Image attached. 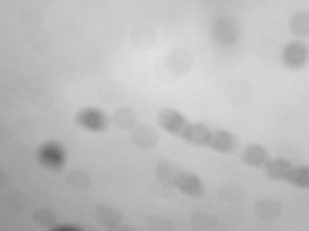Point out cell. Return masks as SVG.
<instances>
[{
    "label": "cell",
    "instance_id": "21",
    "mask_svg": "<svg viewBox=\"0 0 309 231\" xmlns=\"http://www.w3.org/2000/svg\"><path fill=\"white\" fill-rule=\"evenodd\" d=\"M118 111V118L123 124L128 128L135 125L137 121V115L132 109L124 107L120 108Z\"/></svg>",
    "mask_w": 309,
    "mask_h": 231
},
{
    "label": "cell",
    "instance_id": "11",
    "mask_svg": "<svg viewBox=\"0 0 309 231\" xmlns=\"http://www.w3.org/2000/svg\"><path fill=\"white\" fill-rule=\"evenodd\" d=\"M293 166L289 159L280 156L269 158L263 167L266 174L269 177L281 180L286 179Z\"/></svg>",
    "mask_w": 309,
    "mask_h": 231
},
{
    "label": "cell",
    "instance_id": "18",
    "mask_svg": "<svg viewBox=\"0 0 309 231\" xmlns=\"http://www.w3.org/2000/svg\"><path fill=\"white\" fill-rule=\"evenodd\" d=\"M190 222L192 226L199 230H205L214 228L217 221L214 216L209 214L196 212L190 216Z\"/></svg>",
    "mask_w": 309,
    "mask_h": 231
},
{
    "label": "cell",
    "instance_id": "14",
    "mask_svg": "<svg viewBox=\"0 0 309 231\" xmlns=\"http://www.w3.org/2000/svg\"><path fill=\"white\" fill-rule=\"evenodd\" d=\"M156 38L155 32L150 25H139L133 29L132 33V43L136 47L141 49L148 48L154 43Z\"/></svg>",
    "mask_w": 309,
    "mask_h": 231
},
{
    "label": "cell",
    "instance_id": "19",
    "mask_svg": "<svg viewBox=\"0 0 309 231\" xmlns=\"http://www.w3.org/2000/svg\"><path fill=\"white\" fill-rule=\"evenodd\" d=\"M145 224L150 230L168 231L172 227L173 223L169 219L161 216L152 214L146 217Z\"/></svg>",
    "mask_w": 309,
    "mask_h": 231
},
{
    "label": "cell",
    "instance_id": "24",
    "mask_svg": "<svg viewBox=\"0 0 309 231\" xmlns=\"http://www.w3.org/2000/svg\"><path fill=\"white\" fill-rule=\"evenodd\" d=\"M234 89L235 91L233 90V96L235 95L234 97L235 96L236 99H242L241 97L243 96L242 94H244L243 92L244 91L242 90L243 89H241V88H240V87H238V88L237 87V89Z\"/></svg>",
    "mask_w": 309,
    "mask_h": 231
},
{
    "label": "cell",
    "instance_id": "10",
    "mask_svg": "<svg viewBox=\"0 0 309 231\" xmlns=\"http://www.w3.org/2000/svg\"><path fill=\"white\" fill-rule=\"evenodd\" d=\"M240 156L244 164L254 168L263 167L269 158L266 148L256 143H251L245 145L241 150Z\"/></svg>",
    "mask_w": 309,
    "mask_h": 231
},
{
    "label": "cell",
    "instance_id": "12",
    "mask_svg": "<svg viewBox=\"0 0 309 231\" xmlns=\"http://www.w3.org/2000/svg\"><path fill=\"white\" fill-rule=\"evenodd\" d=\"M95 216L98 223L108 229L119 226L123 219V215L118 210L107 205H100L97 208Z\"/></svg>",
    "mask_w": 309,
    "mask_h": 231
},
{
    "label": "cell",
    "instance_id": "2",
    "mask_svg": "<svg viewBox=\"0 0 309 231\" xmlns=\"http://www.w3.org/2000/svg\"><path fill=\"white\" fill-rule=\"evenodd\" d=\"M241 29L240 23L237 19L231 17H224L219 19L213 25L211 38L220 45H229L237 40Z\"/></svg>",
    "mask_w": 309,
    "mask_h": 231
},
{
    "label": "cell",
    "instance_id": "13",
    "mask_svg": "<svg viewBox=\"0 0 309 231\" xmlns=\"http://www.w3.org/2000/svg\"><path fill=\"white\" fill-rule=\"evenodd\" d=\"M257 216L262 220L272 221L280 215L282 207L278 201L271 199H262L257 201L255 205Z\"/></svg>",
    "mask_w": 309,
    "mask_h": 231
},
{
    "label": "cell",
    "instance_id": "3",
    "mask_svg": "<svg viewBox=\"0 0 309 231\" xmlns=\"http://www.w3.org/2000/svg\"><path fill=\"white\" fill-rule=\"evenodd\" d=\"M77 124L81 128L94 133H100L106 130L109 125L108 119L105 114L96 108L83 109L77 114Z\"/></svg>",
    "mask_w": 309,
    "mask_h": 231
},
{
    "label": "cell",
    "instance_id": "20",
    "mask_svg": "<svg viewBox=\"0 0 309 231\" xmlns=\"http://www.w3.org/2000/svg\"><path fill=\"white\" fill-rule=\"evenodd\" d=\"M69 182L75 188L81 190L88 189L91 185V180L86 173L78 171L72 173Z\"/></svg>",
    "mask_w": 309,
    "mask_h": 231
},
{
    "label": "cell",
    "instance_id": "16",
    "mask_svg": "<svg viewBox=\"0 0 309 231\" xmlns=\"http://www.w3.org/2000/svg\"><path fill=\"white\" fill-rule=\"evenodd\" d=\"M180 169L174 163L168 161L160 163L156 170L159 182L167 186H174L175 177Z\"/></svg>",
    "mask_w": 309,
    "mask_h": 231
},
{
    "label": "cell",
    "instance_id": "9",
    "mask_svg": "<svg viewBox=\"0 0 309 231\" xmlns=\"http://www.w3.org/2000/svg\"><path fill=\"white\" fill-rule=\"evenodd\" d=\"M212 129L203 123L190 122L180 139L194 146L208 147Z\"/></svg>",
    "mask_w": 309,
    "mask_h": 231
},
{
    "label": "cell",
    "instance_id": "8",
    "mask_svg": "<svg viewBox=\"0 0 309 231\" xmlns=\"http://www.w3.org/2000/svg\"><path fill=\"white\" fill-rule=\"evenodd\" d=\"M39 161L44 166L51 170L61 169L65 163L66 153L62 146L58 143L49 142L45 143L39 149Z\"/></svg>",
    "mask_w": 309,
    "mask_h": 231
},
{
    "label": "cell",
    "instance_id": "6",
    "mask_svg": "<svg viewBox=\"0 0 309 231\" xmlns=\"http://www.w3.org/2000/svg\"><path fill=\"white\" fill-rule=\"evenodd\" d=\"M308 56V48L307 45L299 40H293L284 46L281 52L282 62L287 67L297 69L303 66L307 63Z\"/></svg>",
    "mask_w": 309,
    "mask_h": 231
},
{
    "label": "cell",
    "instance_id": "5",
    "mask_svg": "<svg viewBox=\"0 0 309 231\" xmlns=\"http://www.w3.org/2000/svg\"><path fill=\"white\" fill-rule=\"evenodd\" d=\"M240 142L237 137L225 129L218 128L212 129L208 147L218 153L230 155L238 149Z\"/></svg>",
    "mask_w": 309,
    "mask_h": 231
},
{
    "label": "cell",
    "instance_id": "15",
    "mask_svg": "<svg viewBox=\"0 0 309 231\" xmlns=\"http://www.w3.org/2000/svg\"><path fill=\"white\" fill-rule=\"evenodd\" d=\"M290 29L295 35L304 37L309 33V15L308 12L300 11L294 13L289 21Z\"/></svg>",
    "mask_w": 309,
    "mask_h": 231
},
{
    "label": "cell",
    "instance_id": "1",
    "mask_svg": "<svg viewBox=\"0 0 309 231\" xmlns=\"http://www.w3.org/2000/svg\"><path fill=\"white\" fill-rule=\"evenodd\" d=\"M156 119L157 124L162 130L180 138L190 122L179 111L169 107L161 109Z\"/></svg>",
    "mask_w": 309,
    "mask_h": 231
},
{
    "label": "cell",
    "instance_id": "17",
    "mask_svg": "<svg viewBox=\"0 0 309 231\" xmlns=\"http://www.w3.org/2000/svg\"><path fill=\"white\" fill-rule=\"evenodd\" d=\"M292 185L296 187L308 188L309 186V168L306 165L293 166L285 179Z\"/></svg>",
    "mask_w": 309,
    "mask_h": 231
},
{
    "label": "cell",
    "instance_id": "7",
    "mask_svg": "<svg viewBox=\"0 0 309 231\" xmlns=\"http://www.w3.org/2000/svg\"><path fill=\"white\" fill-rule=\"evenodd\" d=\"M192 63V55L187 48L177 47L171 49L163 58L162 63L164 67L175 75L185 72Z\"/></svg>",
    "mask_w": 309,
    "mask_h": 231
},
{
    "label": "cell",
    "instance_id": "23",
    "mask_svg": "<svg viewBox=\"0 0 309 231\" xmlns=\"http://www.w3.org/2000/svg\"><path fill=\"white\" fill-rule=\"evenodd\" d=\"M237 189L236 186L231 184L223 185L219 190L218 195L220 198L228 201H234L236 200Z\"/></svg>",
    "mask_w": 309,
    "mask_h": 231
},
{
    "label": "cell",
    "instance_id": "4",
    "mask_svg": "<svg viewBox=\"0 0 309 231\" xmlns=\"http://www.w3.org/2000/svg\"><path fill=\"white\" fill-rule=\"evenodd\" d=\"M174 187L183 194L193 198L202 197L206 191L204 183L199 176L192 172L180 169L175 177Z\"/></svg>",
    "mask_w": 309,
    "mask_h": 231
},
{
    "label": "cell",
    "instance_id": "22",
    "mask_svg": "<svg viewBox=\"0 0 309 231\" xmlns=\"http://www.w3.org/2000/svg\"><path fill=\"white\" fill-rule=\"evenodd\" d=\"M110 86L109 85H108V86H106L105 87L104 86L105 88V89L101 87V88L100 90V94H101V96L103 98L106 95L104 99V100L105 99L106 101H107L108 102H111L112 100L113 101H114L113 99L114 98L116 101V99H118L116 97L117 96L118 97L119 96H120L119 94L121 95L122 94L121 89L120 87L119 88V87L120 86H119L118 84L117 85L116 83L110 82Z\"/></svg>",
    "mask_w": 309,
    "mask_h": 231
}]
</instances>
